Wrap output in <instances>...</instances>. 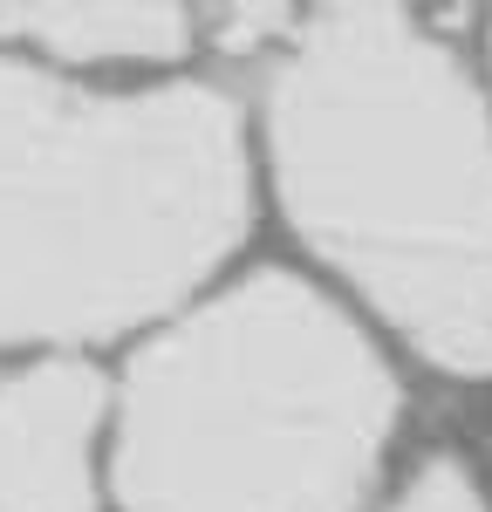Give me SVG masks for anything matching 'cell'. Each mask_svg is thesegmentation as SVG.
<instances>
[{"mask_svg":"<svg viewBox=\"0 0 492 512\" xmlns=\"http://www.w3.org/2000/svg\"><path fill=\"white\" fill-rule=\"evenodd\" d=\"M103 383L76 362L0 376V512H89Z\"/></svg>","mask_w":492,"mask_h":512,"instance_id":"obj_4","label":"cell"},{"mask_svg":"<svg viewBox=\"0 0 492 512\" xmlns=\"http://www.w3.org/2000/svg\"><path fill=\"white\" fill-rule=\"evenodd\" d=\"M397 424L369 342L287 274H260L137 355L117 485L130 512H356Z\"/></svg>","mask_w":492,"mask_h":512,"instance_id":"obj_3","label":"cell"},{"mask_svg":"<svg viewBox=\"0 0 492 512\" xmlns=\"http://www.w3.org/2000/svg\"><path fill=\"white\" fill-rule=\"evenodd\" d=\"M0 35H28L69 62H164L192 28L178 7H0Z\"/></svg>","mask_w":492,"mask_h":512,"instance_id":"obj_5","label":"cell"},{"mask_svg":"<svg viewBox=\"0 0 492 512\" xmlns=\"http://www.w3.org/2000/svg\"><path fill=\"white\" fill-rule=\"evenodd\" d=\"M240 226L226 96H89L0 62V342L117 335L199 287Z\"/></svg>","mask_w":492,"mask_h":512,"instance_id":"obj_2","label":"cell"},{"mask_svg":"<svg viewBox=\"0 0 492 512\" xmlns=\"http://www.w3.org/2000/svg\"><path fill=\"white\" fill-rule=\"evenodd\" d=\"M390 512H486V499H479V485H472V472L458 458H424L404 478Z\"/></svg>","mask_w":492,"mask_h":512,"instance_id":"obj_6","label":"cell"},{"mask_svg":"<svg viewBox=\"0 0 492 512\" xmlns=\"http://www.w3.org/2000/svg\"><path fill=\"white\" fill-rule=\"evenodd\" d=\"M301 239L451 376H492V123L465 69L404 14L301 28L267 89Z\"/></svg>","mask_w":492,"mask_h":512,"instance_id":"obj_1","label":"cell"}]
</instances>
